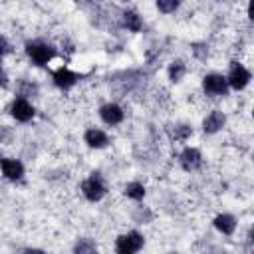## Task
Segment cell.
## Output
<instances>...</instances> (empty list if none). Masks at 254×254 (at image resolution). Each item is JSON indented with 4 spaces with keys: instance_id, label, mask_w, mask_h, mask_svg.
Returning a JSON list of instances; mask_svg holds the SVG:
<instances>
[{
    "instance_id": "6da1fadb",
    "label": "cell",
    "mask_w": 254,
    "mask_h": 254,
    "mask_svg": "<svg viewBox=\"0 0 254 254\" xmlns=\"http://www.w3.org/2000/svg\"><path fill=\"white\" fill-rule=\"evenodd\" d=\"M24 52L30 58V62L38 67L48 65L56 58V48L50 42H44V40H28L24 44Z\"/></svg>"
},
{
    "instance_id": "7a4b0ae2",
    "label": "cell",
    "mask_w": 254,
    "mask_h": 254,
    "mask_svg": "<svg viewBox=\"0 0 254 254\" xmlns=\"http://www.w3.org/2000/svg\"><path fill=\"white\" fill-rule=\"evenodd\" d=\"M79 190H81V194H83L89 202H99V200L107 194V185H105L103 175H101L99 171L89 173V177L81 181Z\"/></svg>"
},
{
    "instance_id": "3957f363",
    "label": "cell",
    "mask_w": 254,
    "mask_h": 254,
    "mask_svg": "<svg viewBox=\"0 0 254 254\" xmlns=\"http://www.w3.org/2000/svg\"><path fill=\"white\" fill-rule=\"evenodd\" d=\"M226 77V83H228V89H234V91H242L244 87H248L250 79H252V73L246 65H242L240 62L232 60L230 65H228V73L224 75Z\"/></svg>"
},
{
    "instance_id": "277c9868",
    "label": "cell",
    "mask_w": 254,
    "mask_h": 254,
    "mask_svg": "<svg viewBox=\"0 0 254 254\" xmlns=\"http://www.w3.org/2000/svg\"><path fill=\"white\" fill-rule=\"evenodd\" d=\"M143 246L145 236L139 230H129L115 238V254H137Z\"/></svg>"
},
{
    "instance_id": "5b68a950",
    "label": "cell",
    "mask_w": 254,
    "mask_h": 254,
    "mask_svg": "<svg viewBox=\"0 0 254 254\" xmlns=\"http://www.w3.org/2000/svg\"><path fill=\"white\" fill-rule=\"evenodd\" d=\"M202 91L208 97H226L228 95V83L222 73L210 71L202 77Z\"/></svg>"
},
{
    "instance_id": "8992f818",
    "label": "cell",
    "mask_w": 254,
    "mask_h": 254,
    "mask_svg": "<svg viewBox=\"0 0 254 254\" xmlns=\"http://www.w3.org/2000/svg\"><path fill=\"white\" fill-rule=\"evenodd\" d=\"M0 171H2V177L6 181H12V183H18L24 179V163L20 159H12V157H0Z\"/></svg>"
},
{
    "instance_id": "52a82bcc",
    "label": "cell",
    "mask_w": 254,
    "mask_h": 254,
    "mask_svg": "<svg viewBox=\"0 0 254 254\" xmlns=\"http://www.w3.org/2000/svg\"><path fill=\"white\" fill-rule=\"evenodd\" d=\"M10 115L18 121V123H28V121H32L34 119V115H36V109H34V105L28 101V99H24V97H16L12 103H10Z\"/></svg>"
},
{
    "instance_id": "ba28073f",
    "label": "cell",
    "mask_w": 254,
    "mask_h": 254,
    "mask_svg": "<svg viewBox=\"0 0 254 254\" xmlns=\"http://www.w3.org/2000/svg\"><path fill=\"white\" fill-rule=\"evenodd\" d=\"M179 165L187 173L198 171L200 165H202V153H200V149H196V147H185L179 153Z\"/></svg>"
},
{
    "instance_id": "9c48e42d",
    "label": "cell",
    "mask_w": 254,
    "mask_h": 254,
    "mask_svg": "<svg viewBox=\"0 0 254 254\" xmlns=\"http://www.w3.org/2000/svg\"><path fill=\"white\" fill-rule=\"evenodd\" d=\"M52 79H54V85H56L58 89L67 91V89H71V87L79 81V73H75V71H71L69 67L62 65V67H58V69L52 73Z\"/></svg>"
},
{
    "instance_id": "30bf717a",
    "label": "cell",
    "mask_w": 254,
    "mask_h": 254,
    "mask_svg": "<svg viewBox=\"0 0 254 254\" xmlns=\"http://www.w3.org/2000/svg\"><path fill=\"white\" fill-rule=\"evenodd\" d=\"M99 119L105 123V125H119L123 119H125V111H123V107L119 105V103H113V101H109V103H103L101 107H99Z\"/></svg>"
},
{
    "instance_id": "8fae6325",
    "label": "cell",
    "mask_w": 254,
    "mask_h": 254,
    "mask_svg": "<svg viewBox=\"0 0 254 254\" xmlns=\"http://www.w3.org/2000/svg\"><path fill=\"white\" fill-rule=\"evenodd\" d=\"M83 143L89 149H95V151L97 149H105L109 145V135L103 129H99V127H89L83 133Z\"/></svg>"
},
{
    "instance_id": "7c38bea8",
    "label": "cell",
    "mask_w": 254,
    "mask_h": 254,
    "mask_svg": "<svg viewBox=\"0 0 254 254\" xmlns=\"http://www.w3.org/2000/svg\"><path fill=\"white\" fill-rule=\"evenodd\" d=\"M226 125V115L220 109H212L204 119H202V131L206 135H214L218 131H222V127Z\"/></svg>"
},
{
    "instance_id": "4fadbf2b",
    "label": "cell",
    "mask_w": 254,
    "mask_h": 254,
    "mask_svg": "<svg viewBox=\"0 0 254 254\" xmlns=\"http://www.w3.org/2000/svg\"><path fill=\"white\" fill-rule=\"evenodd\" d=\"M212 226H214L220 234L232 236L234 230H236V226H238V220H236V216L230 214V212H220V214H216V216L212 218Z\"/></svg>"
},
{
    "instance_id": "5bb4252c",
    "label": "cell",
    "mask_w": 254,
    "mask_h": 254,
    "mask_svg": "<svg viewBox=\"0 0 254 254\" xmlns=\"http://www.w3.org/2000/svg\"><path fill=\"white\" fill-rule=\"evenodd\" d=\"M121 24H123L125 30H129V32H133V34L141 32V28H143V20H141L139 12L133 10V8L123 10V14H121Z\"/></svg>"
},
{
    "instance_id": "9a60e30c",
    "label": "cell",
    "mask_w": 254,
    "mask_h": 254,
    "mask_svg": "<svg viewBox=\"0 0 254 254\" xmlns=\"http://www.w3.org/2000/svg\"><path fill=\"white\" fill-rule=\"evenodd\" d=\"M187 75V64L183 60H173L167 67V77L171 83H179L183 81V77Z\"/></svg>"
},
{
    "instance_id": "2e32d148",
    "label": "cell",
    "mask_w": 254,
    "mask_h": 254,
    "mask_svg": "<svg viewBox=\"0 0 254 254\" xmlns=\"http://www.w3.org/2000/svg\"><path fill=\"white\" fill-rule=\"evenodd\" d=\"M123 194H125L127 198H131V200L139 202V200H143V198H145L147 189H145V185H143V183H139V181H131V183H127V185H125Z\"/></svg>"
},
{
    "instance_id": "e0dca14e",
    "label": "cell",
    "mask_w": 254,
    "mask_h": 254,
    "mask_svg": "<svg viewBox=\"0 0 254 254\" xmlns=\"http://www.w3.org/2000/svg\"><path fill=\"white\" fill-rule=\"evenodd\" d=\"M73 254H99L97 250V244L93 238H87V236H81L73 242Z\"/></svg>"
},
{
    "instance_id": "ac0fdd59",
    "label": "cell",
    "mask_w": 254,
    "mask_h": 254,
    "mask_svg": "<svg viewBox=\"0 0 254 254\" xmlns=\"http://www.w3.org/2000/svg\"><path fill=\"white\" fill-rule=\"evenodd\" d=\"M169 133L175 141H187L190 135H192V127L187 125V123H177V125H171L169 127Z\"/></svg>"
},
{
    "instance_id": "d6986e66",
    "label": "cell",
    "mask_w": 254,
    "mask_h": 254,
    "mask_svg": "<svg viewBox=\"0 0 254 254\" xmlns=\"http://www.w3.org/2000/svg\"><path fill=\"white\" fill-rule=\"evenodd\" d=\"M38 91H40V87H38V83H30V81H22V85H20V93H18V97H24V99H28V97H36V95H38Z\"/></svg>"
},
{
    "instance_id": "ffe728a7",
    "label": "cell",
    "mask_w": 254,
    "mask_h": 254,
    "mask_svg": "<svg viewBox=\"0 0 254 254\" xmlns=\"http://www.w3.org/2000/svg\"><path fill=\"white\" fill-rule=\"evenodd\" d=\"M181 6L179 0H157V10L163 14H173Z\"/></svg>"
},
{
    "instance_id": "44dd1931",
    "label": "cell",
    "mask_w": 254,
    "mask_h": 254,
    "mask_svg": "<svg viewBox=\"0 0 254 254\" xmlns=\"http://www.w3.org/2000/svg\"><path fill=\"white\" fill-rule=\"evenodd\" d=\"M133 218H135V222H139V224H147V222L153 220V214H151L147 208L139 206V212H133Z\"/></svg>"
},
{
    "instance_id": "7402d4cb",
    "label": "cell",
    "mask_w": 254,
    "mask_h": 254,
    "mask_svg": "<svg viewBox=\"0 0 254 254\" xmlns=\"http://www.w3.org/2000/svg\"><path fill=\"white\" fill-rule=\"evenodd\" d=\"M12 52H14V48H12L10 40H8L4 34H0V58H4V56H10Z\"/></svg>"
},
{
    "instance_id": "603a6c76",
    "label": "cell",
    "mask_w": 254,
    "mask_h": 254,
    "mask_svg": "<svg viewBox=\"0 0 254 254\" xmlns=\"http://www.w3.org/2000/svg\"><path fill=\"white\" fill-rule=\"evenodd\" d=\"M14 139V131H12V127H8V125H0V143H10Z\"/></svg>"
},
{
    "instance_id": "cb8c5ba5",
    "label": "cell",
    "mask_w": 254,
    "mask_h": 254,
    "mask_svg": "<svg viewBox=\"0 0 254 254\" xmlns=\"http://www.w3.org/2000/svg\"><path fill=\"white\" fill-rule=\"evenodd\" d=\"M8 83H10L8 73H6V69H4V65H2V62H0V87L4 89V87H8Z\"/></svg>"
},
{
    "instance_id": "d4e9b609",
    "label": "cell",
    "mask_w": 254,
    "mask_h": 254,
    "mask_svg": "<svg viewBox=\"0 0 254 254\" xmlns=\"http://www.w3.org/2000/svg\"><path fill=\"white\" fill-rule=\"evenodd\" d=\"M24 254H48L46 250H42V248H26L24 250Z\"/></svg>"
},
{
    "instance_id": "484cf974",
    "label": "cell",
    "mask_w": 254,
    "mask_h": 254,
    "mask_svg": "<svg viewBox=\"0 0 254 254\" xmlns=\"http://www.w3.org/2000/svg\"><path fill=\"white\" fill-rule=\"evenodd\" d=\"M169 254H179V252H169Z\"/></svg>"
}]
</instances>
